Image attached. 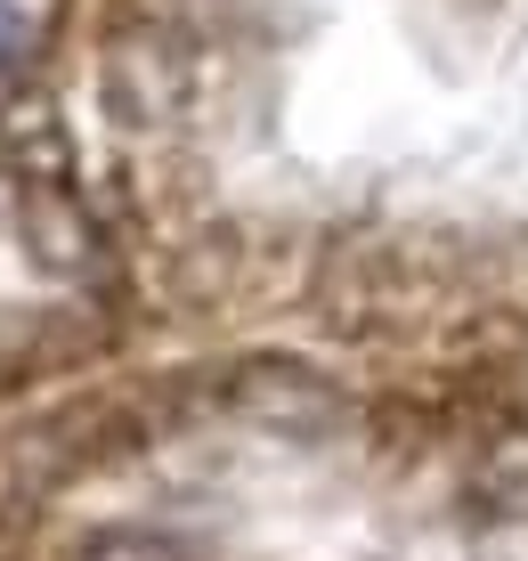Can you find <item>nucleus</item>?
<instances>
[{"mask_svg": "<svg viewBox=\"0 0 528 561\" xmlns=\"http://www.w3.org/2000/svg\"><path fill=\"white\" fill-rule=\"evenodd\" d=\"M25 42H33V16L16 9V0H0V73H9L16 57H25Z\"/></svg>", "mask_w": 528, "mask_h": 561, "instance_id": "1", "label": "nucleus"}]
</instances>
